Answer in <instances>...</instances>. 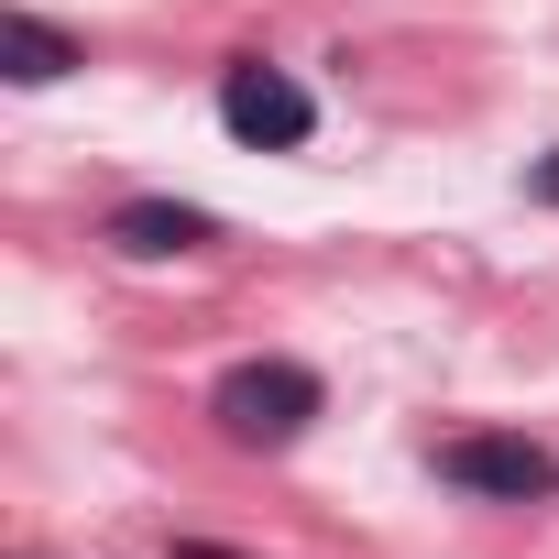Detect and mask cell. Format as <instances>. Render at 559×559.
Segmentation results:
<instances>
[{
    "mask_svg": "<svg viewBox=\"0 0 559 559\" xmlns=\"http://www.w3.org/2000/svg\"><path fill=\"white\" fill-rule=\"evenodd\" d=\"M176 559H241V548H209V537H176Z\"/></svg>",
    "mask_w": 559,
    "mask_h": 559,
    "instance_id": "obj_7",
    "label": "cell"
},
{
    "mask_svg": "<svg viewBox=\"0 0 559 559\" xmlns=\"http://www.w3.org/2000/svg\"><path fill=\"white\" fill-rule=\"evenodd\" d=\"M110 241H121V252H143V263H165V252H209V241H219V219H209V209H187V198H121V209H110Z\"/></svg>",
    "mask_w": 559,
    "mask_h": 559,
    "instance_id": "obj_4",
    "label": "cell"
},
{
    "mask_svg": "<svg viewBox=\"0 0 559 559\" xmlns=\"http://www.w3.org/2000/svg\"><path fill=\"white\" fill-rule=\"evenodd\" d=\"M319 406H330V384L308 373V362H230L219 384H209V417H219V439L230 450H297L308 428H319Z\"/></svg>",
    "mask_w": 559,
    "mask_h": 559,
    "instance_id": "obj_1",
    "label": "cell"
},
{
    "mask_svg": "<svg viewBox=\"0 0 559 559\" xmlns=\"http://www.w3.org/2000/svg\"><path fill=\"white\" fill-rule=\"evenodd\" d=\"M219 121H230V143H252V154H297V143L319 132V99H308L286 67L241 56V67H219Z\"/></svg>",
    "mask_w": 559,
    "mask_h": 559,
    "instance_id": "obj_3",
    "label": "cell"
},
{
    "mask_svg": "<svg viewBox=\"0 0 559 559\" xmlns=\"http://www.w3.org/2000/svg\"><path fill=\"white\" fill-rule=\"evenodd\" d=\"M526 198H537V209H559V154H537V165H526Z\"/></svg>",
    "mask_w": 559,
    "mask_h": 559,
    "instance_id": "obj_6",
    "label": "cell"
},
{
    "mask_svg": "<svg viewBox=\"0 0 559 559\" xmlns=\"http://www.w3.org/2000/svg\"><path fill=\"white\" fill-rule=\"evenodd\" d=\"M67 67H88L78 34H56L45 12H0V78H12V88H56Z\"/></svg>",
    "mask_w": 559,
    "mask_h": 559,
    "instance_id": "obj_5",
    "label": "cell"
},
{
    "mask_svg": "<svg viewBox=\"0 0 559 559\" xmlns=\"http://www.w3.org/2000/svg\"><path fill=\"white\" fill-rule=\"evenodd\" d=\"M439 483H461L483 504H548L559 493V450H537L526 428H461V439H439Z\"/></svg>",
    "mask_w": 559,
    "mask_h": 559,
    "instance_id": "obj_2",
    "label": "cell"
}]
</instances>
